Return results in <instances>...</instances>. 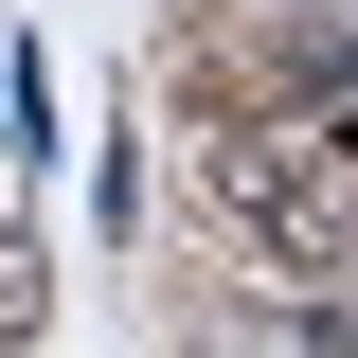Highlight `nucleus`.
Instances as JSON below:
<instances>
[{
    "label": "nucleus",
    "mask_w": 358,
    "mask_h": 358,
    "mask_svg": "<svg viewBox=\"0 0 358 358\" xmlns=\"http://www.w3.org/2000/svg\"><path fill=\"white\" fill-rule=\"evenodd\" d=\"M305 358H358V305H305Z\"/></svg>",
    "instance_id": "f03ea898"
},
{
    "label": "nucleus",
    "mask_w": 358,
    "mask_h": 358,
    "mask_svg": "<svg viewBox=\"0 0 358 358\" xmlns=\"http://www.w3.org/2000/svg\"><path fill=\"white\" fill-rule=\"evenodd\" d=\"M215 179L287 268H358V143L341 126H268L251 108V126H215Z\"/></svg>",
    "instance_id": "f257e3e1"
}]
</instances>
